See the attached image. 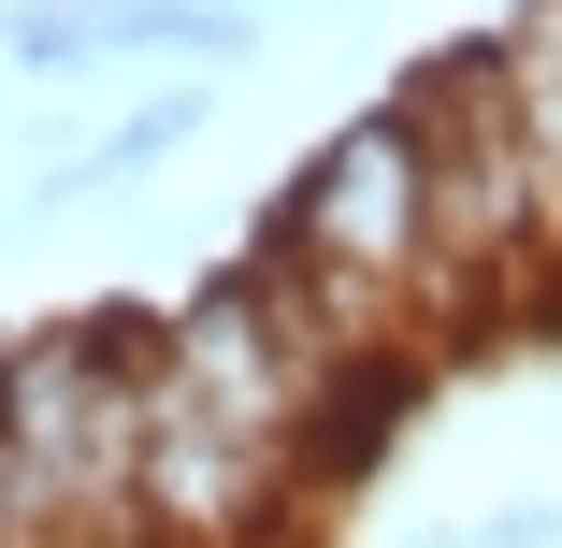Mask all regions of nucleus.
<instances>
[{
  "label": "nucleus",
  "mask_w": 562,
  "mask_h": 548,
  "mask_svg": "<svg viewBox=\"0 0 562 548\" xmlns=\"http://www.w3.org/2000/svg\"><path fill=\"white\" fill-rule=\"evenodd\" d=\"M390 101L418 116V159H432V246L462 275V303L491 317L548 260V202H533V145H519V72H505L491 30H462L418 72H390Z\"/></svg>",
  "instance_id": "f257e3e1"
},
{
  "label": "nucleus",
  "mask_w": 562,
  "mask_h": 548,
  "mask_svg": "<svg viewBox=\"0 0 562 548\" xmlns=\"http://www.w3.org/2000/svg\"><path fill=\"white\" fill-rule=\"evenodd\" d=\"M331 376H347V361L303 347L246 260H216L188 303H159V390H188V404L232 433V448H260V462H289V448H303V418H317V390H331Z\"/></svg>",
  "instance_id": "f03ea898"
},
{
  "label": "nucleus",
  "mask_w": 562,
  "mask_h": 548,
  "mask_svg": "<svg viewBox=\"0 0 562 548\" xmlns=\"http://www.w3.org/2000/svg\"><path fill=\"white\" fill-rule=\"evenodd\" d=\"M260 30H246V0H101V58H173L188 87L202 72H232Z\"/></svg>",
  "instance_id": "7ed1b4c3"
},
{
  "label": "nucleus",
  "mask_w": 562,
  "mask_h": 548,
  "mask_svg": "<svg viewBox=\"0 0 562 548\" xmlns=\"http://www.w3.org/2000/svg\"><path fill=\"white\" fill-rule=\"evenodd\" d=\"M188 145H202V87H145V101H131V116L101 131L87 159H58V174H44V202H87V188H131V174H173Z\"/></svg>",
  "instance_id": "20e7f679"
},
{
  "label": "nucleus",
  "mask_w": 562,
  "mask_h": 548,
  "mask_svg": "<svg viewBox=\"0 0 562 548\" xmlns=\"http://www.w3.org/2000/svg\"><path fill=\"white\" fill-rule=\"evenodd\" d=\"M0 58L15 72H101V0H15V15H0Z\"/></svg>",
  "instance_id": "39448f33"
}]
</instances>
